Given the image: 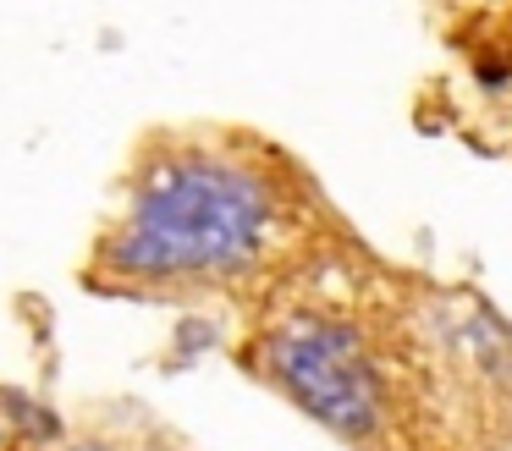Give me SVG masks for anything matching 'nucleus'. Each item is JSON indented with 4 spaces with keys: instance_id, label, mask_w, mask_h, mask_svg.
<instances>
[{
    "instance_id": "3",
    "label": "nucleus",
    "mask_w": 512,
    "mask_h": 451,
    "mask_svg": "<svg viewBox=\"0 0 512 451\" xmlns=\"http://www.w3.org/2000/svg\"><path fill=\"white\" fill-rule=\"evenodd\" d=\"M61 451H111L105 440H72V446H61Z\"/></svg>"
},
{
    "instance_id": "2",
    "label": "nucleus",
    "mask_w": 512,
    "mask_h": 451,
    "mask_svg": "<svg viewBox=\"0 0 512 451\" xmlns=\"http://www.w3.org/2000/svg\"><path fill=\"white\" fill-rule=\"evenodd\" d=\"M270 369L336 435H369L380 424V374L347 325L309 319L270 341Z\"/></svg>"
},
{
    "instance_id": "1",
    "label": "nucleus",
    "mask_w": 512,
    "mask_h": 451,
    "mask_svg": "<svg viewBox=\"0 0 512 451\" xmlns=\"http://www.w3.org/2000/svg\"><path fill=\"white\" fill-rule=\"evenodd\" d=\"M276 231L270 187L226 160H171L144 176L105 264L138 281H204L254 270Z\"/></svg>"
}]
</instances>
